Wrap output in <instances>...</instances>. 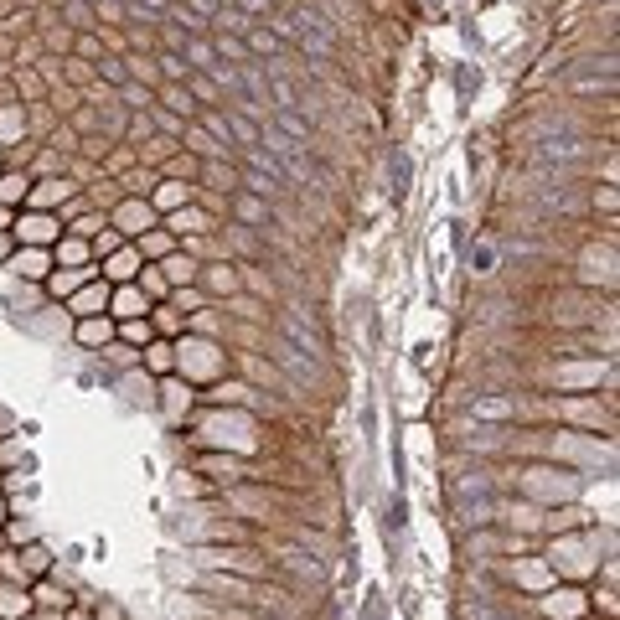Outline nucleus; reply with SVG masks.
Here are the masks:
<instances>
[{
    "mask_svg": "<svg viewBox=\"0 0 620 620\" xmlns=\"http://www.w3.org/2000/svg\"><path fill=\"white\" fill-rule=\"evenodd\" d=\"M538 615L543 620H584L589 615V600L579 595V589H569V584H553V589H543Z\"/></svg>",
    "mask_w": 620,
    "mask_h": 620,
    "instance_id": "obj_2",
    "label": "nucleus"
},
{
    "mask_svg": "<svg viewBox=\"0 0 620 620\" xmlns=\"http://www.w3.org/2000/svg\"><path fill=\"white\" fill-rule=\"evenodd\" d=\"M135 274V254H114L109 259V279H130Z\"/></svg>",
    "mask_w": 620,
    "mask_h": 620,
    "instance_id": "obj_16",
    "label": "nucleus"
},
{
    "mask_svg": "<svg viewBox=\"0 0 620 620\" xmlns=\"http://www.w3.org/2000/svg\"><path fill=\"white\" fill-rule=\"evenodd\" d=\"M31 610V584H11V579H0V620H26Z\"/></svg>",
    "mask_w": 620,
    "mask_h": 620,
    "instance_id": "obj_4",
    "label": "nucleus"
},
{
    "mask_svg": "<svg viewBox=\"0 0 620 620\" xmlns=\"http://www.w3.org/2000/svg\"><path fill=\"white\" fill-rule=\"evenodd\" d=\"M0 197H6V202H11V197H26V181H16V176L0 181Z\"/></svg>",
    "mask_w": 620,
    "mask_h": 620,
    "instance_id": "obj_24",
    "label": "nucleus"
},
{
    "mask_svg": "<svg viewBox=\"0 0 620 620\" xmlns=\"http://www.w3.org/2000/svg\"><path fill=\"white\" fill-rule=\"evenodd\" d=\"M269 93H274V109H295V88H290L285 78H274V83H269Z\"/></svg>",
    "mask_w": 620,
    "mask_h": 620,
    "instance_id": "obj_15",
    "label": "nucleus"
},
{
    "mask_svg": "<svg viewBox=\"0 0 620 620\" xmlns=\"http://www.w3.org/2000/svg\"><path fill=\"white\" fill-rule=\"evenodd\" d=\"M0 522H6V512H0Z\"/></svg>",
    "mask_w": 620,
    "mask_h": 620,
    "instance_id": "obj_33",
    "label": "nucleus"
},
{
    "mask_svg": "<svg viewBox=\"0 0 620 620\" xmlns=\"http://www.w3.org/2000/svg\"><path fill=\"white\" fill-rule=\"evenodd\" d=\"M166 274L171 279H197V264L192 259H166Z\"/></svg>",
    "mask_w": 620,
    "mask_h": 620,
    "instance_id": "obj_18",
    "label": "nucleus"
},
{
    "mask_svg": "<svg viewBox=\"0 0 620 620\" xmlns=\"http://www.w3.org/2000/svg\"><path fill=\"white\" fill-rule=\"evenodd\" d=\"M16 269H21V274H31V279H37V274H47V269H42V254H26Z\"/></svg>",
    "mask_w": 620,
    "mask_h": 620,
    "instance_id": "obj_23",
    "label": "nucleus"
},
{
    "mask_svg": "<svg viewBox=\"0 0 620 620\" xmlns=\"http://www.w3.org/2000/svg\"><path fill=\"white\" fill-rule=\"evenodd\" d=\"M88 254V248H83V238H68V243H62V259H68V264H78Z\"/></svg>",
    "mask_w": 620,
    "mask_h": 620,
    "instance_id": "obj_21",
    "label": "nucleus"
},
{
    "mask_svg": "<svg viewBox=\"0 0 620 620\" xmlns=\"http://www.w3.org/2000/svg\"><path fill=\"white\" fill-rule=\"evenodd\" d=\"M62 620H93V610L88 605H68V615H62Z\"/></svg>",
    "mask_w": 620,
    "mask_h": 620,
    "instance_id": "obj_32",
    "label": "nucleus"
},
{
    "mask_svg": "<svg viewBox=\"0 0 620 620\" xmlns=\"http://www.w3.org/2000/svg\"><path fill=\"white\" fill-rule=\"evenodd\" d=\"M93 620H124V610H119V605H114V600H104V605H99V610H93Z\"/></svg>",
    "mask_w": 620,
    "mask_h": 620,
    "instance_id": "obj_26",
    "label": "nucleus"
},
{
    "mask_svg": "<svg viewBox=\"0 0 620 620\" xmlns=\"http://www.w3.org/2000/svg\"><path fill=\"white\" fill-rule=\"evenodd\" d=\"M548 564H553V569H564V574H574V579H579V574H589V558L579 553V543L553 548V558H548Z\"/></svg>",
    "mask_w": 620,
    "mask_h": 620,
    "instance_id": "obj_8",
    "label": "nucleus"
},
{
    "mask_svg": "<svg viewBox=\"0 0 620 620\" xmlns=\"http://www.w3.org/2000/svg\"><path fill=\"white\" fill-rule=\"evenodd\" d=\"M21 228H26V238H47V233H52L47 217H31V223H21Z\"/></svg>",
    "mask_w": 620,
    "mask_h": 620,
    "instance_id": "obj_22",
    "label": "nucleus"
},
{
    "mask_svg": "<svg viewBox=\"0 0 620 620\" xmlns=\"http://www.w3.org/2000/svg\"><path fill=\"white\" fill-rule=\"evenodd\" d=\"M181 197H186V192H181V181H166V192H161V202H166V207H176Z\"/></svg>",
    "mask_w": 620,
    "mask_h": 620,
    "instance_id": "obj_29",
    "label": "nucleus"
},
{
    "mask_svg": "<svg viewBox=\"0 0 620 620\" xmlns=\"http://www.w3.org/2000/svg\"><path fill=\"white\" fill-rule=\"evenodd\" d=\"M16 558H21V569H26V579H47V574H52V553H47L42 543H26V548H21Z\"/></svg>",
    "mask_w": 620,
    "mask_h": 620,
    "instance_id": "obj_6",
    "label": "nucleus"
},
{
    "mask_svg": "<svg viewBox=\"0 0 620 620\" xmlns=\"http://www.w3.org/2000/svg\"><path fill=\"white\" fill-rule=\"evenodd\" d=\"M202 589H207V595H228V600H238V605H254L259 579H243V574H207Z\"/></svg>",
    "mask_w": 620,
    "mask_h": 620,
    "instance_id": "obj_3",
    "label": "nucleus"
},
{
    "mask_svg": "<svg viewBox=\"0 0 620 620\" xmlns=\"http://www.w3.org/2000/svg\"><path fill=\"white\" fill-rule=\"evenodd\" d=\"M140 310H145V300H140L135 290H124V295H119V316H140Z\"/></svg>",
    "mask_w": 620,
    "mask_h": 620,
    "instance_id": "obj_19",
    "label": "nucleus"
},
{
    "mask_svg": "<svg viewBox=\"0 0 620 620\" xmlns=\"http://www.w3.org/2000/svg\"><path fill=\"white\" fill-rule=\"evenodd\" d=\"M274 357H279V362H285V367L295 372V378H300V383H310V378H316V362H310V357H305L300 347H290V341H274Z\"/></svg>",
    "mask_w": 620,
    "mask_h": 620,
    "instance_id": "obj_5",
    "label": "nucleus"
},
{
    "mask_svg": "<svg viewBox=\"0 0 620 620\" xmlns=\"http://www.w3.org/2000/svg\"><path fill=\"white\" fill-rule=\"evenodd\" d=\"M150 367H171V352L166 347H150Z\"/></svg>",
    "mask_w": 620,
    "mask_h": 620,
    "instance_id": "obj_31",
    "label": "nucleus"
},
{
    "mask_svg": "<svg viewBox=\"0 0 620 620\" xmlns=\"http://www.w3.org/2000/svg\"><path fill=\"white\" fill-rule=\"evenodd\" d=\"M192 62H197V68H212V47L207 42H192Z\"/></svg>",
    "mask_w": 620,
    "mask_h": 620,
    "instance_id": "obj_25",
    "label": "nucleus"
},
{
    "mask_svg": "<svg viewBox=\"0 0 620 620\" xmlns=\"http://www.w3.org/2000/svg\"><path fill=\"white\" fill-rule=\"evenodd\" d=\"M31 605H37V610H68L73 600L62 595V589H57L52 579H37V584H31Z\"/></svg>",
    "mask_w": 620,
    "mask_h": 620,
    "instance_id": "obj_7",
    "label": "nucleus"
},
{
    "mask_svg": "<svg viewBox=\"0 0 620 620\" xmlns=\"http://www.w3.org/2000/svg\"><path fill=\"white\" fill-rule=\"evenodd\" d=\"M166 104H171L176 114H192V109H197V99H192L186 88H171V93H166Z\"/></svg>",
    "mask_w": 620,
    "mask_h": 620,
    "instance_id": "obj_17",
    "label": "nucleus"
},
{
    "mask_svg": "<svg viewBox=\"0 0 620 620\" xmlns=\"http://www.w3.org/2000/svg\"><path fill=\"white\" fill-rule=\"evenodd\" d=\"M26 620H37V615H26Z\"/></svg>",
    "mask_w": 620,
    "mask_h": 620,
    "instance_id": "obj_34",
    "label": "nucleus"
},
{
    "mask_svg": "<svg viewBox=\"0 0 620 620\" xmlns=\"http://www.w3.org/2000/svg\"><path fill=\"white\" fill-rule=\"evenodd\" d=\"M78 279H83V274H57L52 290H57V295H62V290H78Z\"/></svg>",
    "mask_w": 620,
    "mask_h": 620,
    "instance_id": "obj_28",
    "label": "nucleus"
},
{
    "mask_svg": "<svg viewBox=\"0 0 620 620\" xmlns=\"http://www.w3.org/2000/svg\"><path fill=\"white\" fill-rule=\"evenodd\" d=\"M186 145H192L197 155H207V161H223V145H212L207 130H186Z\"/></svg>",
    "mask_w": 620,
    "mask_h": 620,
    "instance_id": "obj_11",
    "label": "nucleus"
},
{
    "mask_svg": "<svg viewBox=\"0 0 620 620\" xmlns=\"http://www.w3.org/2000/svg\"><path fill=\"white\" fill-rule=\"evenodd\" d=\"M285 564H290L295 574H305V579H316V574H321V564H316V558H310L305 548H290V553H285Z\"/></svg>",
    "mask_w": 620,
    "mask_h": 620,
    "instance_id": "obj_12",
    "label": "nucleus"
},
{
    "mask_svg": "<svg viewBox=\"0 0 620 620\" xmlns=\"http://www.w3.org/2000/svg\"><path fill=\"white\" fill-rule=\"evenodd\" d=\"M243 181H248V192H254V197H274L279 186H285V181H279V176H269V171H248Z\"/></svg>",
    "mask_w": 620,
    "mask_h": 620,
    "instance_id": "obj_10",
    "label": "nucleus"
},
{
    "mask_svg": "<svg viewBox=\"0 0 620 620\" xmlns=\"http://www.w3.org/2000/svg\"><path fill=\"white\" fill-rule=\"evenodd\" d=\"M197 569L207 574H243V579H264L269 564L254 548H197Z\"/></svg>",
    "mask_w": 620,
    "mask_h": 620,
    "instance_id": "obj_1",
    "label": "nucleus"
},
{
    "mask_svg": "<svg viewBox=\"0 0 620 620\" xmlns=\"http://www.w3.org/2000/svg\"><path fill=\"white\" fill-rule=\"evenodd\" d=\"M274 119H279V135H290L295 145H305V140H310V124H305L295 109H274Z\"/></svg>",
    "mask_w": 620,
    "mask_h": 620,
    "instance_id": "obj_9",
    "label": "nucleus"
},
{
    "mask_svg": "<svg viewBox=\"0 0 620 620\" xmlns=\"http://www.w3.org/2000/svg\"><path fill=\"white\" fill-rule=\"evenodd\" d=\"M207 279H212V285H217V290H233V269H228V264H217V269H212Z\"/></svg>",
    "mask_w": 620,
    "mask_h": 620,
    "instance_id": "obj_20",
    "label": "nucleus"
},
{
    "mask_svg": "<svg viewBox=\"0 0 620 620\" xmlns=\"http://www.w3.org/2000/svg\"><path fill=\"white\" fill-rule=\"evenodd\" d=\"M161 68H166V73H171V78H181V73H186V62H181V57H176V52H166V57H161Z\"/></svg>",
    "mask_w": 620,
    "mask_h": 620,
    "instance_id": "obj_27",
    "label": "nucleus"
},
{
    "mask_svg": "<svg viewBox=\"0 0 620 620\" xmlns=\"http://www.w3.org/2000/svg\"><path fill=\"white\" fill-rule=\"evenodd\" d=\"M83 341H88V347H104V341H109V321H99V316H88L83 321V331H78Z\"/></svg>",
    "mask_w": 620,
    "mask_h": 620,
    "instance_id": "obj_13",
    "label": "nucleus"
},
{
    "mask_svg": "<svg viewBox=\"0 0 620 620\" xmlns=\"http://www.w3.org/2000/svg\"><path fill=\"white\" fill-rule=\"evenodd\" d=\"M238 212H243V217H254V223H259V217H264V207H259V202H248V197L238 202Z\"/></svg>",
    "mask_w": 620,
    "mask_h": 620,
    "instance_id": "obj_30",
    "label": "nucleus"
},
{
    "mask_svg": "<svg viewBox=\"0 0 620 620\" xmlns=\"http://www.w3.org/2000/svg\"><path fill=\"white\" fill-rule=\"evenodd\" d=\"M99 305H104V290H99V285H93V290H83V295L73 300V310H78V316H99Z\"/></svg>",
    "mask_w": 620,
    "mask_h": 620,
    "instance_id": "obj_14",
    "label": "nucleus"
}]
</instances>
